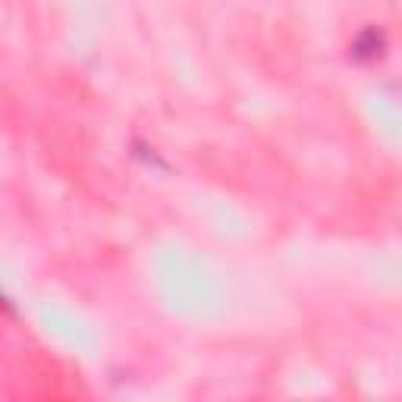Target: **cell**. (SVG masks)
Returning a JSON list of instances; mask_svg holds the SVG:
<instances>
[{"instance_id":"6da1fadb","label":"cell","mask_w":402,"mask_h":402,"mask_svg":"<svg viewBox=\"0 0 402 402\" xmlns=\"http://www.w3.org/2000/svg\"><path fill=\"white\" fill-rule=\"evenodd\" d=\"M383 48H387V38H383L381 28H365V32L355 35V42H352V57L361 63H368V60H377V57L383 54Z\"/></svg>"}]
</instances>
